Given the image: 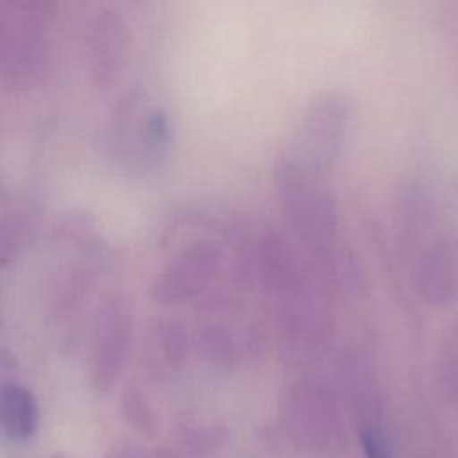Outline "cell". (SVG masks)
<instances>
[{"label": "cell", "instance_id": "1", "mask_svg": "<svg viewBox=\"0 0 458 458\" xmlns=\"http://www.w3.org/2000/svg\"><path fill=\"white\" fill-rule=\"evenodd\" d=\"M272 177L290 227L311 249L320 267L336 276L344 261L338 250V215L333 197L322 188L320 179L283 154L276 157Z\"/></svg>", "mask_w": 458, "mask_h": 458}, {"label": "cell", "instance_id": "2", "mask_svg": "<svg viewBox=\"0 0 458 458\" xmlns=\"http://www.w3.org/2000/svg\"><path fill=\"white\" fill-rule=\"evenodd\" d=\"M349 120L351 104L347 95L338 89L320 91L306 104L293 129L292 143L281 154L320 179L340 154Z\"/></svg>", "mask_w": 458, "mask_h": 458}, {"label": "cell", "instance_id": "3", "mask_svg": "<svg viewBox=\"0 0 458 458\" xmlns=\"http://www.w3.org/2000/svg\"><path fill=\"white\" fill-rule=\"evenodd\" d=\"M252 267L274 306L313 290L299 252L281 233L267 231L259 236Z\"/></svg>", "mask_w": 458, "mask_h": 458}, {"label": "cell", "instance_id": "4", "mask_svg": "<svg viewBox=\"0 0 458 458\" xmlns=\"http://www.w3.org/2000/svg\"><path fill=\"white\" fill-rule=\"evenodd\" d=\"M222 249L213 240H197L184 247L152 283V297L159 302H181L200 293L216 276Z\"/></svg>", "mask_w": 458, "mask_h": 458}, {"label": "cell", "instance_id": "5", "mask_svg": "<svg viewBox=\"0 0 458 458\" xmlns=\"http://www.w3.org/2000/svg\"><path fill=\"white\" fill-rule=\"evenodd\" d=\"M411 276L428 304H451L458 295V240L445 231L428 234L415 249Z\"/></svg>", "mask_w": 458, "mask_h": 458}, {"label": "cell", "instance_id": "6", "mask_svg": "<svg viewBox=\"0 0 458 458\" xmlns=\"http://www.w3.org/2000/svg\"><path fill=\"white\" fill-rule=\"evenodd\" d=\"M131 313L122 302L106 304L98 315L93 340L91 383L97 392H109L118 381L131 349Z\"/></svg>", "mask_w": 458, "mask_h": 458}, {"label": "cell", "instance_id": "7", "mask_svg": "<svg viewBox=\"0 0 458 458\" xmlns=\"http://www.w3.org/2000/svg\"><path fill=\"white\" fill-rule=\"evenodd\" d=\"M435 216L437 209L433 197L422 184L410 181L399 188L395 197L394 224L403 252L408 256L415 252L420 242L431 234Z\"/></svg>", "mask_w": 458, "mask_h": 458}, {"label": "cell", "instance_id": "8", "mask_svg": "<svg viewBox=\"0 0 458 458\" xmlns=\"http://www.w3.org/2000/svg\"><path fill=\"white\" fill-rule=\"evenodd\" d=\"M265 344V333L254 324L225 326L220 322L208 324L199 331V347L218 363H231L242 358L259 354Z\"/></svg>", "mask_w": 458, "mask_h": 458}, {"label": "cell", "instance_id": "9", "mask_svg": "<svg viewBox=\"0 0 458 458\" xmlns=\"http://www.w3.org/2000/svg\"><path fill=\"white\" fill-rule=\"evenodd\" d=\"M39 406L34 394L18 383L0 386V428L11 438H30L39 428Z\"/></svg>", "mask_w": 458, "mask_h": 458}, {"label": "cell", "instance_id": "10", "mask_svg": "<svg viewBox=\"0 0 458 458\" xmlns=\"http://www.w3.org/2000/svg\"><path fill=\"white\" fill-rule=\"evenodd\" d=\"M122 413L125 420L141 435H154L157 428L156 413L138 385H127L122 394Z\"/></svg>", "mask_w": 458, "mask_h": 458}, {"label": "cell", "instance_id": "11", "mask_svg": "<svg viewBox=\"0 0 458 458\" xmlns=\"http://www.w3.org/2000/svg\"><path fill=\"white\" fill-rule=\"evenodd\" d=\"M157 349L168 367H181L188 354V335L181 322L161 320L154 331Z\"/></svg>", "mask_w": 458, "mask_h": 458}, {"label": "cell", "instance_id": "12", "mask_svg": "<svg viewBox=\"0 0 458 458\" xmlns=\"http://www.w3.org/2000/svg\"><path fill=\"white\" fill-rule=\"evenodd\" d=\"M361 444L367 458H388L385 447L381 445L377 435L372 429H363L361 431Z\"/></svg>", "mask_w": 458, "mask_h": 458}, {"label": "cell", "instance_id": "13", "mask_svg": "<svg viewBox=\"0 0 458 458\" xmlns=\"http://www.w3.org/2000/svg\"><path fill=\"white\" fill-rule=\"evenodd\" d=\"M106 458H145V456H143L136 447H132V445H122V444H118V445H113V447L107 451Z\"/></svg>", "mask_w": 458, "mask_h": 458}, {"label": "cell", "instance_id": "14", "mask_svg": "<svg viewBox=\"0 0 458 458\" xmlns=\"http://www.w3.org/2000/svg\"><path fill=\"white\" fill-rule=\"evenodd\" d=\"M52 458H68V456H63V454H55V456H52Z\"/></svg>", "mask_w": 458, "mask_h": 458}, {"label": "cell", "instance_id": "15", "mask_svg": "<svg viewBox=\"0 0 458 458\" xmlns=\"http://www.w3.org/2000/svg\"><path fill=\"white\" fill-rule=\"evenodd\" d=\"M454 324H456V326H458V318H456V320H454Z\"/></svg>", "mask_w": 458, "mask_h": 458}]
</instances>
